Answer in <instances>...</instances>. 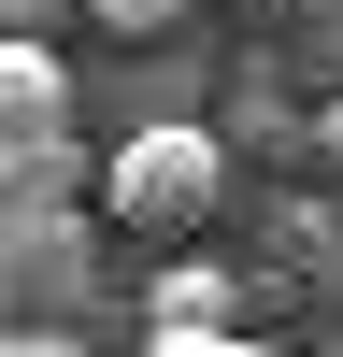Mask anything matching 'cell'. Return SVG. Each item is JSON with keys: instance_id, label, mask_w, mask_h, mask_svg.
I'll return each instance as SVG.
<instances>
[{"instance_id": "obj_7", "label": "cell", "mask_w": 343, "mask_h": 357, "mask_svg": "<svg viewBox=\"0 0 343 357\" xmlns=\"http://www.w3.org/2000/svg\"><path fill=\"white\" fill-rule=\"evenodd\" d=\"M57 15H72V0H0V29H57Z\"/></svg>"}, {"instance_id": "obj_6", "label": "cell", "mask_w": 343, "mask_h": 357, "mask_svg": "<svg viewBox=\"0 0 343 357\" xmlns=\"http://www.w3.org/2000/svg\"><path fill=\"white\" fill-rule=\"evenodd\" d=\"M314 172H329V186H343V100L314 114Z\"/></svg>"}, {"instance_id": "obj_3", "label": "cell", "mask_w": 343, "mask_h": 357, "mask_svg": "<svg viewBox=\"0 0 343 357\" xmlns=\"http://www.w3.org/2000/svg\"><path fill=\"white\" fill-rule=\"evenodd\" d=\"M57 200H100V158L72 129H15L0 143V215H57Z\"/></svg>"}, {"instance_id": "obj_5", "label": "cell", "mask_w": 343, "mask_h": 357, "mask_svg": "<svg viewBox=\"0 0 343 357\" xmlns=\"http://www.w3.org/2000/svg\"><path fill=\"white\" fill-rule=\"evenodd\" d=\"M86 29H114V43H172V29H186V0H72Z\"/></svg>"}, {"instance_id": "obj_1", "label": "cell", "mask_w": 343, "mask_h": 357, "mask_svg": "<svg viewBox=\"0 0 343 357\" xmlns=\"http://www.w3.org/2000/svg\"><path fill=\"white\" fill-rule=\"evenodd\" d=\"M100 215L129 229V243H200V229L229 215V143L200 129V114H143V129H114Z\"/></svg>"}, {"instance_id": "obj_4", "label": "cell", "mask_w": 343, "mask_h": 357, "mask_svg": "<svg viewBox=\"0 0 343 357\" xmlns=\"http://www.w3.org/2000/svg\"><path fill=\"white\" fill-rule=\"evenodd\" d=\"M15 129H72V57L43 29H0V143Z\"/></svg>"}, {"instance_id": "obj_2", "label": "cell", "mask_w": 343, "mask_h": 357, "mask_svg": "<svg viewBox=\"0 0 343 357\" xmlns=\"http://www.w3.org/2000/svg\"><path fill=\"white\" fill-rule=\"evenodd\" d=\"M0 314H72V329H100V200L0 215Z\"/></svg>"}]
</instances>
